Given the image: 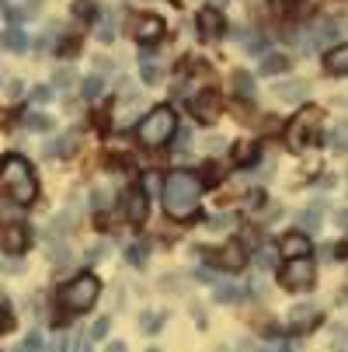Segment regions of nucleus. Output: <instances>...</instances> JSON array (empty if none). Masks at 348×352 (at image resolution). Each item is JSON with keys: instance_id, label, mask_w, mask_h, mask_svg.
Instances as JSON below:
<instances>
[{"instance_id": "1", "label": "nucleus", "mask_w": 348, "mask_h": 352, "mask_svg": "<svg viewBox=\"0 0 348 352\" xmlns=\"http://www.w3.org/2000/svg\"><path fill=\"white\" fill-rule=\"evenodd\" d=\"M198 192H202V182L188 171H171L164 178V210L174 220H188L198 210Z\"/></svg>"}, {"instance_id": "2", "label": "nucleus", "mask_w": 348, "mask_h": 352, "mask_svg": "<svg viewBox=\"0 0 348 352\" xmlns=\"http://www.w3.org/2000/svg\"><path fill=\"white\" fill-rule=\"evenodd\" d=\"M0 192L11 195L14 203H32L38 185H35V175H32V164L18 154H8L0 161Z\"/></svg>"}, {"instance_id": "3", "label": "nucleus", "mask_w": 348, "mask_h": 352, "mask_svg": "<svg viewBox=\"0 0 348 352\" xmlns=\"http://www.w3.org/2000/svg\"><path fill=\"white\" fill-rule=\"evenodd\" d=\"M174 129H178L174 112H171L167 105H161V109H154V112L143 116V122H139V143L161 146V143H167V140L174 136Z\"/></svg>"}, {"instance_id": "4", "label": "nucleus", "mask_w": 348, "mask_h": 352, "mask_svg": "<svg viewBox=\"0 0 348 352\" xmlns=\"http://www.w3.org/2000/svg\"><path fill=\"white\" fill-rule=\"evenodd\" d=\"M321 122H324L321 109H307V112H300V116L289 122V146H292V150L317 146V143H321Z\"/></svg>"}, {"instance_id": "5", "label": "nucleus", "mask_w": 348, "mask_h": 352, "mask_svg": "<svg viewBox=\"0 0 348 352\" xmlns=\"http://www.w3.org/2000/svg\"><path fill=\"white\" fill-rule=\"evenodd\" d=\"M97 293H102V283H97L91 272H84V276H77L73 283L63 286L60 300H63V307H67V311H87L94 300H97Z\"/></svg>"}, {"instance_id": "6", "label": "nucleus", "mask_w": 348, "mask_h": 352, "mask_svg": "<svg viewBox=\"0 0 348 352\" xmlns=\"http://www.w3.org/2000/svg\"><path fill=\"white\" fill-rule=\"evenodd\" d=\"M282 283L289 289H310L314 286V262L310 258H289L282 265Z\"/></svg>"}, {"instance_id": "7", "label": "nucleus", "mask_w": 348, "mask_h": 352, "mask_svg": "<svg viewBox=\"0 0 348 352\" xmlns=\"http://www.w3.org/2000/svg\"><path fill=\"white\" fill-rule=\"evenodd\" d=\"M0 248H4L8 255H21V251L28 248V227L4 223V227H0Z\"/></svg>"}, {"instance_id": "8", "label": "nucleus", "mask_w": 348, "mask_h": 352, "mask_svg": "<svg viewBox=\"0 0 348 352\" xmlns=\"http://www.w3.org/2000/svg\"><path fill=\"white\" fill-rule=\"evenodd\" d=\"M192 112L202 119V122H213L220 112H223V98L216 91H202V94H195V102H192Z\"/></svg>"}, {"instance_id": "9", "label": "nucleus", "mask_w": 348, "mask_h": 352, "mask_svg": "<svg viewBox=\"0 0 348 352\" xmlns=\"http://www.w3.org/2000/svg\"><path fill=\"white\" fill-rule=\"evenodd\" d=\"M122 210H126V220L129 223H143L146 220V192L143 188H129L122 195Z\"/></svg>"}, {"instance_id": "10", "label": "nucleus", "mask_w": 348, "mask_h": 352, "mask_svg": "<svg viewBox=\"0 0 348 352\" xmlns=\"http://www.w3.org/2000/svg\"><path fill=\"white\" fill-rule=\"evenodd\" d=\"M279 251L286 258H307L310 255V237L307 234H286L279 241Z\"/></svg>"}, {"instance_id": "11", "label": "nucleus", "mask_w": 348, "mask_h": 352, "mask_svg": "<svg viewBox=\"0 0 348 352\" xmlns=\"http://www.w3.org/2000/svg\"><path fill=\"white\" fill-rule=\"evenodd\" d=\"M0 8L11 21H25L32 14H38V0H0Z\"/></svg>"}, {"instance_id": "12", "label": "nucleus", "mask_w": 348, "mask_h": 352, "mask_svg": "<svg viewBox=\"0 0 348 352\" xmlns=\"http://www.w3.org/2000/svg\"><path fill=\"white\" fill-rule=\"evenodd\" d=\"M164 35V21L157 18V14H143L139 21H136V38L139 42H157Z\"/></svg>"}, {"instance_id": "13", "label": "nucleus", "mask_w": 348, "mask_h": 352, "mask_svg": "<svg viewBox=\"0 0 348 352\" xmlns=\"http://www.w3.org/2000/svg\"><path fill=\"white\" fill-rule=\"evenodd\" d=\"M198 28H202V38H206V42L220 38V32H223V14L213 11V8H206L202 14H198Z\"/></svg>"}, {"instance_id": "14", "label": "nucleus", "mask_w": 348, "mask_h": 352, "mask_svg": "<svg viewBox=\"0 0 348 352\" xmlns=\"http://www.w3.org/2000/svg\"><path fill=\"white\" fill-rule=\"evenodd\" d=\"M244 262H247V258H244V248H240L237 241H230V244L220 251V265H223V269H230V272H240V269H244Z\"/></svg>"}, {"instance_id": "15", "label": "nucleus", "mask_w": 348, "mask_h": 352, "mask_svg": "<svg viewBox=\"0 0 348 352\" xmlns=\"http://www.w3.org/2000/svg\"><path fill=\"white\" fill-rule=\"evenodd\" d=\"M317 318H321V311L314 304H300V307L289 311V324L292 328H310V324H317Z\"/></svg>"}, {"instance_id": "16", "label": "nucleus", "mask_w": 348, "mask_h": 352, "mask_svg": "<svg viewBox=\"0 0 348 352\" xmlns=\"http://www.w3.org/2000/svg\"><path fill=\"white\" fill-rule=\"evenodd\" d=\"M139 109H143V102H139V98H126V102H122V105L115 109V116H119V119H115V126H119V129L132 126V122H136V112H139Z\"/></svg>"}, {"instance_id": "17", "label": "nucleus", "mask_w": 348, "mask_h": 352, "mask_svg": "<svg viewBox=\"0 0 348 352\" xmlns=\"http://www.w3.org/2000/svg\"><path fill=\"white\" fill-rule=\"evenodd\" d=\"M45 154H49V157H70V154H77V133H67V136H60L56 143H49Z\"/></svg>"}, {"instance_id": "18", "label": "nucleus", "mask_w": 348, "mask_h": 352, "mask_svg": "<svg viewBox=\"0 0 348 352\" xmlns=\"http://www.w3.org/2000/svg\"><path fill=\"white\" fill-rule=\"evenodd\" d=\"M324 70H327V74H348V45L331 49L327 60H324Z\"/></svg>"}, {"instance_id": "19", "label": "nucleus", "mask_w": 348, "mask_h": 352, "mask_svg": "<svg viewBox=\"0 0 348 352\" xmlns=\"http://www.w3.org/2000/svg\"><path fill=\"white\" fill-rule=\"evenodd\" d=\"M275 91H279L282 102H303V98H307V84H303V80H286V84H279Z\"/></svg>"}, {"instance_id": "20", "label": "nucleus", "mask_w": 348, "mask_h": 352, "mask_svg": "<svg viewBox=\"0 0 348 352\" xmlns=\"http://www.w3.org/2000/svg\"><path fill=\"white\" fill-rule=\"evenodd\" d=\"M296 220H300V227H303L300 234H307V237H310V234H317V230H321V206H310V210H303V213L296 217Z\"/></svg>"}, {"instance_id": "21", "label": "nucleus", "mask_w": 348, "mask_h": 352, "mask_svg": "<svg viewBox=\"0 0 348 352\" xmlns=\"http://www.w3.org/2000/svg\"><path fill=\"white\" fill-rule=\"evenodd\" d=\"M233 87H237L240 98H255V91H258V87H255V77L247 74V70H237V74H233Z\"/></svg>"}, {"instance_id": "22", "label": "nucleus", "mask_w": 348, "mask_h": 352, "mask_svg": "<svg viewBox=\"0 0 348 352\" xmlns=\"http://www.w3.org/2000/svg\"><path fill=\"white\" fill-rule=\"evenodd\" d=\"M289 67H292V60H289V56H279V53H275V56H265V63H262V74L275 77V74H286Z\"/></svg>"}, {"instance_id": "23", "label": "nucleus", "mask_w": 348, "mask_h": 352, "mask_svg": "<svg viewBox=\"0 0 348 352\" xmlns=\"http://www.w3.org/2000/svg\"><path fill=\"white\" fill-rule=\"evenodd\" d=\"M4 45L11 49V53H25V49H28V35L21 28H8L4 32Z\"/></svg>"}, {"instance_id": "24", "label": "nucleus", "mask_w": 348, "mask_h": 352, "mask_svg": "<svg viewBox=\"0 0 348 352\" xmlns=\"http://www.w3.org/2000/svg\"><path fill=\"white\" fill-rule=\"evenodd\" d=\"M126 258H129V265H146V258H150V244H129V251H126Z\"/></svg>"}, {"instance_id": "25", "label": "nucleus", "mask_w": 348, "mask_h": 352, "mask_svg": "<svg viewBox=\"0 0 348 352\" xmlns=\"http://www.w3.org/2000/svg\"><path fill=\"white\" fill-rule=\"evenodd\" d=\"M338 35H341V21H331V18L321 21V28H317V42H331V38H338ZM317 42H314V45H317Z\"/></svg>"}, {"instance_id": "26", "label": "nucleus", "mask_w": 348, "mask_h": 352, "mask_svg": "<svg viewBox=\"0 0 348 352\" xmlns=\"http://www.w3.org/2000/svg\"><path fill=\"white\" fill-rule=\"evenodd\" d=\"M102 87H105V80L102 77H97V74H91L87 80H84V98H87V102H94V98H102Z\"/></svg>"}, {"instance_id": "27", "label": "nucleus", "mask_w": 348, "mask_h": 352, "mask_svg": "<svg viewBox=\"0 0 348 352\" xmlns=\"http://www.w3.org/2000/svg\"><path fill=\"white\" fill-rule=\"evenodd\" d=\"M139 67H143V80H146V84H157V80H161V67L154 63V56H143Z\"/></svg>"}, {"instance_id": "28", "label": "nucleus", "mask_w": 348, "mask_h": 352, "mask_svg": "<svg viewBox=\"0 0 348 352\" xmlns=\"http://www.w3.org/2000/svg\"><path fill=\"white\" fill-rule=\"evenodd\" d=\"M112 38H115V18L105 14V21L97 25V42H112Z\"/></svg>"}, {"instance_id": "29", "label": "nucleus", "mask_w": 348, "mask_h": 352, "mask_svg": "<svg viewBox=\"0 0 348 352\" xmlns=\"http://www.w3.org/2000/svg\"><path fill=\"white\" fill-rule=\"evenodd\" d=\"M73 80H77V74H73V70H70V67H60V70H56V74H53V84H56V87H60V91H67V87H70V84H73Z\"/></svg>"}, {"instance_id": "30", "label": "nucleus", "mask_w": 348, "mask_h": 352, "mask_svg": "<svg viewBox=\"0 0 348 352\" xmlns=\"http://www.w3.org/2000/svg\"><path fill=\"white\" fill-rule=\"evenodd\" d=\"M25 126H28V129H38V133H42V129H49V126H53V119H49V116H42V112H32V116L25 119Z\"/></svg>"}, {"instance_id": "31", "label": "nucleus", "mask_w": 348, "mask_h": 352, "mask_svg": "<svg viewBox=\"0 0 348 352\" xmlns=\"http://www.w3.org/2000/svg\"><path fill=\"white\" fill-rule=\"evenodd\" d=\"M331 146H334V150H348V126H334V133H331Z\"/></svg>"}, {"instance_id": "32", "label": "nucleus", "mask_w": 348, "mask_h": 352, "mask_svg": "<svg viewBox=\"0 0 348 352\" xmlns=\"http://www.w3.org/2000/svg\"><path fill=\"white\" fill-rule=\"evenodd\" d=\"M108 328H112V321H108V318H102V321H94V328H91V342H97V338H105V335H108Z\"/></svg>"}, {"instance_id": "33", "label": "nucleus", "mask_w": 348, "mask_h": 352, "mask_svg": "<svg viewBox=\"0 0 348 352\" xmlns=\"http://www.w3.org/2000/svg\"><path fill=\"white\" fill-rule=\"evenodd\" d=\"M327 258H348V241H341V244H327Z\"/></svg>"}, {"instance_id": "34", "label": "nucleus", "mask_w": 348, "mask_h": 352, "mask_svg": "<svg viewBox=\"0 0 348 352\" xmlns=\"http://www.w3.org/2000/svg\"><path fill=\"white\" fill-rule=\"evenodd\" d=\"M53 262H56V265H67V262H70V251H67V244H60V248L53 244Z\"/></svg>"}, {"instance_id": "35", "label": "nucleus", "mask_w": 348, "mask_h": 352, "mask_svg": "<svg viewBox=\"0 0 348 352\" xmlns=\"http://www.w3.org/2000/svg\"><path fill=\"white\" fill-rule=\"evenodd\" d=\"M25 352H42V335H38V331H32V335L25 338Z\"/></svg>"}, {"instance_id": "36", "label": "nucleus", "mask_w": 348, "mask_h": 352, "mask_svg": "<svg viewBox=\"0 0 348 352\" xmlns=\"http://www.w3.org/2000/svg\"><path fill=\"white\" fill-rule=\"evenodd\" d=\"M244 49H251V53H262V38H258V35H244Z\"/></svg>"}, {"instance_id": "37", "label": "nucleus", "mask_w": 348, "mask_h": 352, "mask_svg": "<svg viewBox=\"0 0 348 352\" xmlns=\"http://www.w3.org/2000/svg\"><path fill=\"white\" fill-rule=\"evenodd\" d=\"M233 296H237L233 286H216V300H233Z\"/></svg>"}, {"instance_id": "38", "label": "nucleus", "mask_w": 348, "mask_h": 352, "mask_svg": "<svg viewBox=\"0 0 348 352\" xmlns=\"http://www.w3.org/2000/svg\"><path fill=\"white\" fill-rule=\"evenodd\" d=\"M247 157H255V146L240 143V146H237V161H247Z\"/></svg>"}, {"instance_id": "39", "label": "nucleus", "mask_w": 348, "mask_h": 352, "mask_svg": "<svg viewBox=\"0 0 348 352\" xmlns=\"http://www.w3.org/2000/svg\"><path fill=\"white\" fill-rule=\"evenodd\" d=\"M341 349H345V328L338 324L334 328V352H341Z\"/></svg>"}, {"instance_id": "40", "label": "nucleus", "mask_w": 348, "mask_h": 352, "mask_svg": "<svg viewBox=\"0 0 348 352\" xmlns=\"http://www.w3.org/2000/svg\"><path fill=\"white\" fill-rule=\"evenodd\" d=\"M251 352H286L282 342H272V345H262V349H251Z\"/></svg>"}, {"instance_id": "41", "label": "nucleus", "mask_w": 348, "mask_h": 352, "mask_svg": "<svg viewBox=\"0 0 348 352\" xmlns=\"http://www.w3.org/2000/svg\"><path fill=\"white\" fill-rule=\"evenodd\" d=\"M247 203H251V206H262V203H265V192H258V188H255L251 195H247Z\"/></svg>"}, {"instance_id": "42", "label": "nucleus", "mask_w": 348, "mask_h": 352, "mask_svg": "<svg viewBox=\"0 0 348 352\" xmlns=\"http://www.w3.org/2000/svg\"><path fill=\"white\" fill-rule=\"evenodd\" d=\"M0 269H8V272H18L21 262H11V258H0Z\"/></svg>"}, {"instance_id": "43", "label": "nucleus", "mask_w": 348, "mask_h": 352, "mask_svg": "<svg viewBox=\"0 0 348 352\" xmlns=\"http://www.w3.org/2000/svg\"><path fill=\"white\" fill-rule=\"evenodd\" d=\"M49 352H67V338H53V345H49Z\"/></svg>"}, {"instance_id": "44", "label": "nucleus", "mask_w": 348, "mask_h": 352, "mask_svg": "<svg viewBox=\"0 0 348 352\" xmlns=\"http://www.w3.org/2000/svg\"><path fill=\"white\" fill-rule=\"evenodd\" d=\"M227 223H233V217H216V220H213V230H223Z\"/></svg>"}, {"instance_id": "45", "label": "nucleus", "mask_w": 348, "mask_h": 352, "mask_svg": "<svg viewBox=\"0 0 348 352\" xmlns=\"http://www.w3.org/2000/svg\"><path fill=\"white\" fill-rule=\"evenodd\" d=\"M49 94H53L49 87H38V91H35V102H49Z\"/></svg>"}, {"instance_id": "46", "label": "nucleus", "mask_w": 348, "mask_h": 352, "mask_svg": "<svg viewBox=\"0 0 348 352\" xmlns=\"http://www.w3.org/2000/svg\"><path fill=\"white\" fill-rule=\"evenodd\" d=\"M21 91H25V84L21 80H11V98H21Z\"/></svg>"}, {"instance_id": "47", "label": "nucleus", "mask_w": 348, "mask_h": 352, "mask_svg": "<svg viewBox=\"0 0 348 352\" xmlns=\"http://www.w3.org/2000/svg\"><path fill=\"white\" fill-rule=\"evenodd\" d=\"M338 227H341V230H348V210H341V213H338Z\"/></svg>"}, {"instance_id": "48", "label": "nucleus", "mask_w": 348, "mask_h": 352, "mask_svg": "<svg viewBox=\"0 0 348 352\" xmlns=\"http://www.w3.org/2000/svg\"><path fill=\"white\" fill-rule=\"evenodd\" d=\"M73 352H91V338H80V342H77V349H73Z\"/></svg>"}, {"instance_id": "49", "label": "nucleus", "mask_w": 348, "mask_h": 352, "mask_svg": "<svg viewBox=\"0 0 348 352\" xmlns=\"http://www.w3.org/2000/svg\"><path fill=\"white\" fill-rule=\"evenodd\" d=\"M108 352H129V349H126L122 342H112V345H108Z\"/></svg>"}, {"instance_id": "50", "label": "nucleus", "mask_w": 348, "mask_h": 352, "mask_svg": "<svg viewBox=\"0 0 348 352\" xmlns=\"http://www.w3.org/2000/svg\"><path fill=\"white\" fill-rule=\"evenodd\" d=\"M8 324H11V318H8V314H4V311H0V331H4V328H8Z\"/></svg>"}, {"instance_id": "51", "label": "nucleus", "mask_w": 348, "mask_h": 352, "mask_svg": "<svg viewBox=\"0 0 348 352\" xmlns=\"http://www.w3.org/2000/svg\"><path fill=\"white\" fill-rule=\"evenodd\" d=\"M209 4H213V11H220V8L227 4V0H209Z\"/></svg>"}, {"instance_id": "52", "label": "nucleus", "mask_w": 348, "mask_h": 352, "mask_svg": "<svg viewBox=\"0 0 348 352\" xmlns=\"http://www.w3.org/2000/svg\"><path fill=\"white\" fill-rule=\"evenodd\" d=\"M146 352H161V349H146Z\"/></svg>"}, {"instance_id": "53", "label": "nucleus", "mask_w": 348, "mask_h": 352, "mask_svg": "<svg viewBox=\"0 0 348 352\" xmlns=\"http://www.w3.org/2000/svg\"><path fill=\"white\" fill-rule=\"evenodd\" d=\"M174 4H178V0H174Z\"/></svg>"}]
</instances>
